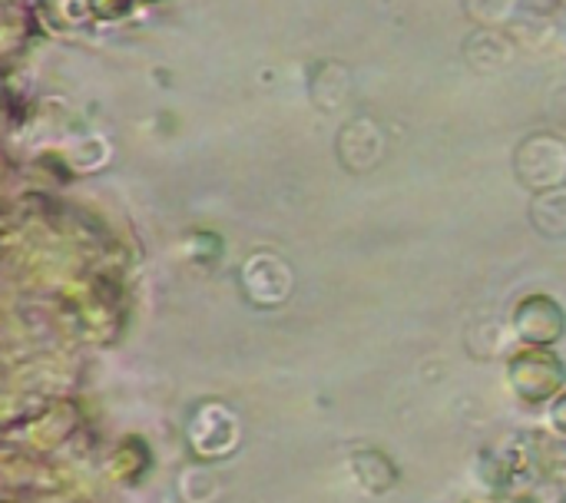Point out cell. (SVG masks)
I'll list each match as a JSON object with an SVG mask.
<instances>
[{
    "instance_id": "cell-3",
    "label": "cell",
    "mask_w": 566,
    "mask_h": 503,
    "mask_svg": "<svg viewBox=\"0 0 566 503\" xmlns=\"http://www.w3.org/2000/svg\"><path fill=\"white\" fill-rule=\"evenodd\" d=\"M239 441H242V428L222 401H206L196 408L189 421V448L196 451V458L202 461L229 458L239 448Z\"/></svg>"
},
{
    "instance_id": "cell-1",
    "label": "cell",
    "mask_w": 566,
    "mask_h": 503,
    "mask_svg": "<svg viewBox=\"0 0 566 503\" xmlns=\"http://www.w3.org/2000/svg\"><path fill=\"white\" fill-rule=\"evenodd\" d=\"M507 385L527 408L551 405L566 388V361L554 348H524L507 361Z\"/></svg>"
},
{
    "instance_id": "cell-2",
    "label": "cell",
    "mask_w": 566,
    "mask_h": 503,
    "mask_svg": "<svg viewBox=\"0 0 566 503\" xmlns=\"http://www.w3.org/2000/svg\"><path fill=\"white\" fill-rule=\"evenodd\" d=\"M511 328L527 348H554L566 335V308L554 295L534 292L514 305Z\"/></svg>"
},
{
    "instance_id": "cell-6",
    "label": "cell",
    "mask_w": 566,
    "mask_h": 503,
    "mask_svg": "<svg viewBox=\"0 0 566 503\" xmlns=\"http://www.w3.org/2000/svg\"><path fill=\"white\" fill-rule=\"evenodd\" d=\"M551 428L566 438V388L551 401Z\"/></svg>"
},
{
    "instance_id": "cell-4",
    "label": "cell",
    "mask_w": 566,
    "mask_h": 503,
    "mask_svg": "<svg viewBox=\"0 0 566 503\" xmlns=\"http://www.w3.org/2000/svg\"><path fill=\"white\" fill-rule=\"evenodd\" d=\"M352 471L355 481L368 491V494H388V488L395 484V464L381 454V451H361L352 458Z\"/></svg>"
},
{
    "instance_id": "cell-5",
    "label": "cell",
    "mask_w": 566,
    "mask_h": 503,
    "mask_svg": "<svg viewBox=\"0 0 566 503\" xmlns=\"http://www.w3.org/2000/svg\"><path fill=\"white\" fill-rule=\"evenodd\" d=\"M216 491H219V481H216V474H212L209 468H206V474H202V484H196V471H192V468L179 474V494H182V501L209 503L216 497Z\"/></svg>"
}]
</instances>
